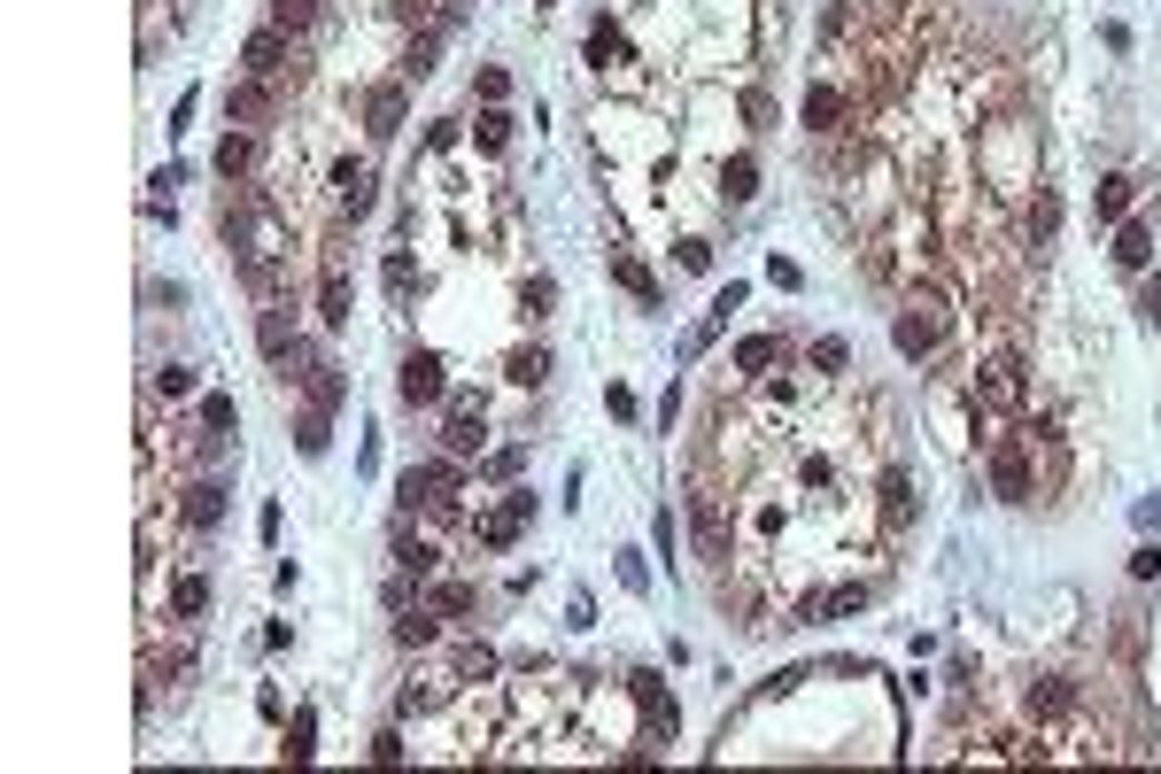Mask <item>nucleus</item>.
Here are the masks:
<instances>
[{
	"label": "nucleus",
	"mask_w": 1161,
	"mask_h": 774,
	"mask_svg": "<svg viewBox=\"0 0 1161 774\" xmlns=\"http://www.w3.org/2000/svg\"><path fill=\"white\" fill-rule=\"evenodd\" d=\"M240 78H264V86H303V62H295V39L279 23L248 31L240 39Z\"/></svg>",
	"instance_id": "nucleus-1"
},
{
	"label": "nucleus",
	"mask_w": 1161,
	"mask_h": 774,
	"mask_svg": "<svg viewBox=\"0 0 1161 774\" xmlns=\"http://www.w3.org/2000/svg\"><path fill=\"white\" fill-rule=\"evenodd\" d=\"M395 395H403L411 411H419V403H442V395H450V364H442V349H403Z\"/></svg>",
	"instance_id": "nucleus-2"
},
{
	"label": "nucleus",
	"mask_w": 1161,
	"mask_h": 774,
	"mask_svg": "<svg viewBox=\"0 0 1161 774\" xmlns=\"http://www.w3.org/2000/svg\"><path fill=\"white\" fill-rule=\"evenodd\" d=\"M992 496L998 503H1030V496H1037V480H1030V442H1022V434L992 442Z\"/></svg>",
	"instance_id": "nucleus-3"
},
{
	"label": "nucleus",
	"mask_w": 1161,
	"mask_h": 774,
	"mask_svg": "<svg viewBox=\"0 0 1161 774\" xmlns=\"http://www.w3.org/2000/svg\"><path fill=\"white\" fill-rule=\"evenodd\" d=\"M891 341H898V356H929L937 341H945V303H906L898 317H891Z\"/></svg>",
	"instance_id": "nucleus-4"
},
{
	"label": "nucleus",
	"mask_w": 1161,
	"mask_h": 774,
	"mask_svg": "<svg viewBox=\"0 0 1161 774\" xmlns=\"http://www.w3.org/2000/svg\"><path fill=\"white\" fill-rule=\"evenodd\" d=\"M628 697L643 705V728H651V744H673V728H681V705H673V689H659V674H628Z\"/></svg>",
	"instance_id": "nucleus-5"
},
{
	"label": "nucleus",
	"mask_w": 1161,
	"mask_h": 774,
	"mask_svg": "<svg viewBox=\"0 0 1161 774\" xmlns=\"http://www.w3.org/2000/svg\"><path fill=\"white\" fill-rule=\"evenodd\" d=\"M403 86H411V78H380V86L364 94V133H372V140H395V133H403V109H411Z\"/></svg>",
	"instance_id": "nucleus-6"
},
{
	"label": "nucleus",
	"mask_w": 1161,
	"mask_h": 774,
	"mask_svg": "<svg viewBox=\"0 0 1161 774\" xmlns=\"http://www.w3.org/2000/svg\"><path fill=\"white\" fill-rule=\"evenodd\" d=\"M481 442H489V411H481L473 395H457V403H450V427H442V450H450V458H481Z\"/></svg>",
	"instance_id": "nucleus-7"
},
{
	"label": "nucleus",
	"mask_w": 1161,
	"mask_h": 774,
	"mask_svg": "<svg viewBox=\"0 0 1161 774\" xmlns=\"http://www.w3.org/2000/svg\"><path fill=\"white\" fill-rule=\"evenodd\" d=\"M225 109H233V125L264 133V117L279 109V86H264V78H233V86H225Z\"/></svg>",
	"instance_id": "nucleus-8"
},
{
	"label": "nucleus",
	"mask_w": 1161,
	"mask_h": 774,
	"mask_svg": "<svg viewBox=\"0 0 1161 774\" xmlns=\"http://www.w3.org/2000/svg\"><path fill=\"white\" fill-rule=\"evenodd\" d=\"M178 519H186L194 535H217V527H225V480H194V488H178Z\"/></svg>",
	"instance_id": "nucleus-9"
},
{
	"label": "nucleus",
	"mask_w": 1161,
	"mask_h": 774,
	"mask_svg": "<svg viewBox=\"0 0 1161 774\" xmlns=\"http://www.w3.org/2000/svg\"><path fill=\"white\" fill-rule=\"evenodd\" d=\"M333 194H341V217H372V202H380V178H372L364 163H333Z\"/></svg>",
	"instance_id": "nucleus-10"
},
{
	"label": "nucleus",
	"mask_w": 1161,
	"mask_h": 774,
	"mask_svg": "<svg viewBox=\"0 0 1161 774\" xmlns=\"http://www.w3.org/2000/svg\"><path fill=\"white\" fill-rule=\"evenodd\" d=\"M1022 705H1030V721H1061V713H1076V682L1069 674H1037L1022 689Z\"/></svg>",
	"instance_id": "nucleus-11"
},
{
	"label": "nucleus",
	"mask_w": 1161,
	"mask_h": 774,
	"mask_svg": "<svg viewBox=\"0 0 1161 774\" xmlns=\"http://www.w3.org/2000/svg\"><path fill=\"white\" fill-rule=\"evenodd\" d=\"M256 349H264L272 364H295V356H303V333H295V317H287V310H264V317H256Z\"/></svg>",
	"instance_id": "nucleus-12"
},
{
	"label": "nucleus",
	"mask_w": 1161,
	"mask_h": 774,
	"mask_svg": "<svg viewBox=\"0 0 1161 774\" xmlns=\"http://www.w3.org/2000/svg\"><path fill=\"white\" fill-rule=\"evenodd\" d=\"M976 403H998V411H1014V403H1022V364H1014V356H992V364H984Z\"/></svg>",
	"instance_id": "nucleus-13"
},
{
	"label": "nucleus",
	"mask_w": 1161,
	"mask_h": 774,
	"mask_svg": "<svg viewBox=\"0 0 1161 774\" xmlns=\"http://www.w3.org/2000/svg\"><path fill=\"white\" fill-rule=\"evenodd\" d=\"M689 519H697V558L728 566V527H720V503H712V496H689Z\"/></svg>",
	"instance_id": "nucleus-14"
},
{
	"label": "nucleus",
	"mask_w": 1161,
	"mask_h": 774,
	"mask_svg": "<svg viewBox=\"0 0 1161 774\" xmlns=\"http://www.w3.org/2000/svg\"><path fill=\"white\" fill-rule=\"evenodd\" d=\"M380 287H387V303H395V310H411V303H419V287H426L419 256H403V248H395V256L380 264Z\"/></svg>",
	"instance_id": "nucleus-15"
},
{
	"label": "nucleus",
	"mask_w": 1161,
	"mask_h": 774,
	"mask_svg": "<svg viewBox=\"0 0 1161 774\" xmlns=\"http://www.w3.org/2000/svg\"><path fill=\"white\" fill-rule=\"evenodd\" d=\"M1131 194H1139V186H1131L1123 170H1108V178L1092 186V225H1123V217H1131Z\"/></svg>",
	"instance_id": "nucleus-16"
},
{
	"label": "nucleus",
	"mask_w": 1161,
	"mask_h": 774,
	"mask_svg": "<svg viewBox=\"0 0 1161 774\" xmlns=\"http://www.w3.org/2000/svg\"><path fill=\"white\" fill-rule=\"evenodd\" d=\"M256 163H264V140H256V133H225V140H217V178H248Z\"/></svg>",
	"instance_id": "nucleus-17"
},
{
	"label": "nucleus",
	"mask_w": 1161,
	"mask_h": 774,
	"mask_svg": "<svg viewBox=\"0 0 1161 774\" xmlns=\"http://www.w3.org/2000/svg\"><path fill=\"white\" fill-rule=\"evenodd\" d=\"M1115 264H1123V272H1147V264H1154V225L1123 217V225H1115Z\"/></svg>",
	"instance_id": "nucleus-18"
},
{
	"label": "nucleus",
	"mask_w": 1161,
	"mask_h": 774,
	"mask_svg": "<svg viewBox=\"0 0 1161 774\" xmlns=\"http://www.w3.org/2000/svg\"><path fill=\"white\" fill-rule=\"evenodd\" d=\"M859 605H867V589H859V581H844V589H821V597H806V605H798V619H852Z\"/></svg>",
	"instance_id": "nucleus-19"
},
{
	"label": "nucleus",
	"mask_w": 1161,
	"mask_h": 774,
	"mask_svg": "<svg viewBox=\"0 0 1161 774\" xmlns=\"http://www.w3.org/2000/svg\"><path fill=\"white\" fill-rule=\"evenodd\" d=\"M279 760H287V767H311V760H318V713H311V705L287 721V744H279Z\"/></svg>",
	"instance_id": "nucleus-20"
},
{
	"label": "nucleus",
	"mask_w": 1161,
	"mask_h": 774,
	"mask_svg": "<svg viewBox=\"0 0 1161 774\" xmlns=\"http://www.w3.org/2000/svg\"><path fill=\"white\" fill-rule=\"evenodd\" d=\"M906 519H914V480H906V472H898V464H891V472H883V527H891V535H898V527H906Z\"/></svg>",
	"instance_id": "nucleus-21"
},
{
	"label": "nucleus",
	"mask_w": 1161,
	"mask_h": 774,
	"mask_svg": "<svg viewBox=\"0 0 1161 774\" xmlns=\"http://www.w3.org/2000/svg\"><path fill=\"white\" fill-rule=\"evenodd\" d=\"M1053 233H1061V194H1053V186H1037V194H1030V241H1037V248H1053Z\"/></svg>",
	"instance_id": "nucleus-22"
},
{
	"label": "nucleus",
	"mask_w": 1161,
	"mask_h": 774,
	"mask_svg": "<svg viewBox=\"0 0 1161 774\" xmlns=\"http://www.w3.org/2000/svg\"><path fill=\"white\" fill-rule=\"evenodd\" d=\"M395 566H403V574H419V581L434 574V542H426V535H411V519L395 527Z\"/></svg>",
	"instance_id": "nucleus-23"
},
{
	"label": "nucleus",
	"mask_w": 1161,
	"mask_h": 774,
	"mask_svg": "<svg viewBox=\"0 0 1161 774\" xmlns=\"http://www.w3.org/2000/svg\"><path fill=\"white\" fill-rule=\"evenodd\" d=\"M612 280H620V287H628V295H636L643 310H666V303H659V280H651V272H643L636 256H612Z\"/></svg>",
	"instance_id": "nucleus-24"
},
{
	"label": "nucleus",
	"mask_w": 1161,
	"mask_h": 774,
	"mask_svg": "<svg viewBox=\"0 0 1161 774\" xmlns=\"http://www.w3.org/2000/svg\"><path fill=\"white\" fill-rule=\"evenodd\" d=\"M170 613H178V619H201V613H209V581H201V574H178V581H170Z\"/></svg>",
	"instance_id": "nucleus-25"
},
{
	"label": "nucleus",
	"mask_w": 1161,
	"mask_h": 774,
	"mask_svg": "<svg viewBox=\"0 0 1161 774\" xmlns=\"http://www.w3.org/2000/svg\"><path fill=\"white\" fill-rule=\"evenodd\" d=\"M434 619H442V613H403V619H395V643H403V650H434V643H442V627H434Z\"/></svg>",
	"instance_id": "nucleus-26"
},
{
	"label": "nucleus",
	"mask_w": 1161,
	"mask_h": 774,
	"mask_svg": "<svg viewBox=\"0 0 1161 774\" xmlns=\"http://www.w3.org/2000/svg\"><path fill=\"white\" fill-rule=\"evenodd\" d=\"M836 117H844V94H836V86H814V94H806V133H836Z\"/></svg>",
	"instance_id": "nucleus-27"
},
{
	"label": "nucleus",
	"mask_w": 1161,
	"mask_h": 774,
	"mask_svg": "<svg viewBox=\"0 0 1161 774\" xmlns=\"http://www.w3.org/2000/svg\"><path fill=\"white\" fill-rule=\"evenodd\" d=\"M503 372H511L519 388H542V380H550V349H534V341H527V349H511V364H503Z\"/></svg>",
	"instance_id": "nucleus-28"
},
{
	"label": "nucleus",
	"mask_w": 1161,
	"mask_h": 774,
	"mask_svg": "<svg viewBox=\"0 0 1161 774\" xmlns=\"http://www.w3.org/2000/svg\"><path fill=\"white\" fill-rule=\"evenodd\" d=\"M473 140H481V155H503V148H511V117H503V101H489V109H481Z\"/></svg>",
	"instance_id": "nucleus-29"
},
{
	"label": "nucleus",
	"mask_w": 1161,
	"mask_h": 774,
	"mask_svg": "<svg viewBox=\"0 0 1161 774\" xmlns=\"http://www.w3.org/2000/svg\"><path fill=\"white\" fill-rule=\"evenodd\" d=\"M434 62H442V31H419V39L403 47V78H426Z\"/></svg>",
	"instance_id": "nucleus-30"
},
{
	"label": "nucleus",
	"mask_w": 1161,
	"mask_h": 774,
	"mask_svg": "<svg viewBox=\"0 0 1161 774\" xmlns=\"http://www.w3.org/2000/svg\"><path fill=\"white\" fill-rule=\"evenodd\" d=\"M720 194H728V202H751V194H759V163H751V155H736V163L720 170Z\"/></svg>",
	"instance_id": "nucleus-31"
},
{
	"label": "nucleus",
	"mask_w": 1161,
	"mask_h": 774,
	"mask_svg": "<svg viewBox=\"0 0 1161 774\" xmlns=\"http://www.w3.org/2000/svg\"><path fill=\"white\" fill-rule=\"evenodd\" d=\"M775 356H783V341H775V333H751V341H736V372H767Z\"/></svg>",
	"instance_id": "nucleus-32"
},
{
	"label": "nucleus",
	"mask_w": 1161,
	"mask_h": 774,
	"mask_svg": "<svg viewBox=\"0 0 1161 774\" xmlns=\"http://www.w3.org/2000/svg\"><path fill=\"white\" fill-rule=\"evenodd\" d=\"M272 23H279L287 39H303V31L318 23V0H272Z\"/></svg>",
	"instance_id": "nucleus-33"
},
{
	"label": "nucleus",
	"mask_w": 1161,
	"mask_h": 774,
	"mask_svg": "<svg viewBox=\"0 0 1161 774\" xmlns=\"http://www.w3.org/2000/svg\"><path fill=\"white\" fill-rule=\"evenodd\" d=\"M326 411H318V403H311V411H303V419H295V450H303V458H326Z\"/></svg>",
	"instance_id": "nucleus-34"
},
{
	"label": "nucleus",
	"mask_w": 1161,
	"mask_h": 774,
	"mask_svg": "<svg viewBox=\"0 0 1161 774\" xmlns=\"http://www.w3.org/2000/svg\"><path fill=\"white\" fill-rule=\"evenodd\" d=\"M558 310V280H519V317H550Z\"/></svg>",
	"instance_id": "nucleus-35"
},
{
	"label": "nucleus",
	"mask_w": 1161,
	"mask_h": 774,
	"mask_svg": "<svg viewBox=\"0 0 1161 774\" xmlns=\"http://www.w3.org/2000/svg\"><path fill=\"white\" fill-rule=\"evenodd\" d=\"M589 62L604 70V62H628V39H620V23H597L589 31Z\"/></svg>",
	"instance_id": "nucleus-36"
},
{
	"label": "nucleus",
	"mask_w": 1161,
	"mask_h": 774,
	"mask_svg": "<svg viewBox=\"0 0 1161 774\" xmlns=\"http://www.w3.org/2000/svg\"><path fill=\"white\" fill-rule=\"evenodd\" d=\"M240 427V403L233 395H201V434H233Z\"/></svg>",
	"instance_id": "nucleus-37"
},
{
	"label": "nucleus",
	"mask_w": 1161,
	"mask_h": 774,
	"mask_svg": "<svg viewBox=\"0 0 1161 774\" xmlns=\"http://www.w3.org/2000/svg\"><path fill=\"white\" fill-rule=\"evenodd\" d=\"M496 674V650L489 643H457V682H489Z\"/></svg>",
	"instance_id": "nucleus-38"
},
{
	"label": "nucleus",
	"mask_w": 1161,
	"mask_h": 774,
	"mask_svg": "<svg viewBox=\"0 0 1161 774\" xmlns=\"http://www.w3.org/2000/svg\"><path fill=\"white\" fill-rule=\"evenodd\" d=\"M318 317H326V325H348V280H341V272H326V287H318Z\"/></svg>",
	"instance_id": "nucleus-39"
},
{
	"label": "nucleus",
	"mask_w": 1161,
	"mask_h": 774,
	"mask_svg": "<svg viewBox=\"0 0 1161 774\" xmlns=\"http://www.w3.org/2000/svg\"><path fill=\"white\" fill-rule=\"evenodd\" d=\"M473 542H481V550H511V542H519V519H511V511L481 519V527H473Z\"/></svg>",
	"instance_id": "nucleus-40"
},
{
	"label": "nucleus",
	"mask_w": 1161,
	"mask_h": 774,
	"mask_svg": "<svg viewBox=\"0 0 1161 774\" xmlns=\"http://www.w3.org/2000/svg\"><path fill=\"white\" fill-rule=\"evenodd\" d=\"M395 503H403V519H411L419 503H434V488H426V464H411V472L395 480Z\"/></svg>",
	"instance_id": "nucleus-41"
},
{
	"label": "nucleus",
	"mask_w": 1161,
	"mask_h": 774,
	"mask_svg": "<svg viewBox=\"0 0 1161 774\" xmlns=\"http://www.w3.org/2000/svg\"><path fill=\"white\" fill-rule=\"evenodd\" d=\"M519 464H527V450H519V442H503V450L481 458V480H519Z\"/></svg>",
	"instance_id": "nucleus-42"
},
{
	"label": "nucleus",
	"mask_w": 1161,
	"mask_h": 774,
	"mask_svg": "<svg viewBox=\"0 0 1161 774\" xmlns=\"http://www.w3.org/2000/svg\"><path fill=\"white\" fill-rule=\"evenodd\" d=\"M473 605H481V597H473L465 581H442V589H434V613H442V619H465Z\"/></svg>",
	"instance_id": "nucleus-43"
},
{
	"label": "nucleus",
	"mask_w": 1161,
	"mask_h": 774,
	"mask_svg": "<svg viewBox=\"0 0 1161 774\" xmlns=\"http://www.w3.org/2000/svg\"><path fill=\"white\" fill-rule=\"evenodd\" d=\"M844 364H852V341H844V333H821V341H814V372H844Z\"/></svg>",
	"instance_id": "nucleus-44"
},
{
	"label": "nucleus",
	"mask_w": 1161,
	"mask_h": 774,
	"mask_svg": "<svg viewBox=\"0 0 1161 774\" xmlns=\"http://www.w3.org/2000/svg\"><path fill=\"white\" fill-rule=\"evenodd\" d=\"M156 395H164V403L194 395V372H186V364H164V372H156Z\"/></svg>",
	"instance_id": "nucleus-45"
},
{
	"label": "nucleus",
	"mask_w": 1161,
	"mask_h": 774,
	"mask_svg": "<svg viewBox=\"0 0 1161 774\" xmlns=\"http://www.w3.org/2000/svg\"><path fill=\"white\" fill-rule=\"evenodd\" d=\"M403 752H411L403 728H380V736H372V760H380V767H403Z\"/></svg>",
	"instance_id": "nucleus-46"
},
{
	"label": "nucleus",
	"mask_w": 1161,
	"mask_h": 774,
	"mask_svg": "<svg viewBox=\"0 0 1161 774\" xmlns=\"http://www.w3.org/2000/svg\"><path fill=\"white\" fill-rule=\"evenodd\" d=\"M620 589H636V597H643V589H651V566H643V558H636V550H620Z\"/></svg>",
	"instance_id": "nucleus-47"
},
{
	"label": "nucleus",
	"mask_w": 1161,
	"mask_h": 774,
	"mask_svg": "<svg viewBox=\"0 0 1161 774\" xmlns=\"http://www.w3.org/2000/svg\"><path fill=\"white\" fill-rule=\"evenodd\" d=\"M844 23H852V8H844V0H829V8H821V47H836V39H844Z\"/></svg>",
	"instance_id": "nucleus-48"
},
{
	"label": "nucleus",
	"mask_w": 1161,
	"mask_h": 774,
	"mask_svg": "<svg viewBox=\"0 0 1161 774\" xmlns=\"http://www.w3.org/2000/svg\"><path fill=\"white\" fill-rule=\"evenodd\" d=\"M1161 574V550L1154 542H1139V550H1131V581H1154Z\"/></svg>",
	"instance_id": "nucleus-49"
},
{
	"label": "nucleus",
	"mask_w": 1161,
	"mask_h": 774,
	"mask_svg": "<svg viewBox=\"0 0 1161 774\" xmlns=\"http://www.w3.org/2000/svg\"><path fill=\"white\" fill-rule=\"evenodd\" d=\"M473 94H481V101H503V94H511V78H503L496 62H489V70H481V78H473Z\"/></svg>",
	"instance_id": "nucleus-50"
},
{
	"label": "nucleus",
	"mask_w": 1161,
	"mask_h": 774,
	"mask_svg": "<svg viewBox=\"0 0 1161 774\" xmlns=\"http://www.w3.org/2000/svg\"><path fill=\"white\" fill-rule=\"evenodd\" d=\"M744 117H751V133H767V125H775V101H767V94H744Z\"/></svg>",
	"instance_id": "nucleus-51"
},
{
	"label": "nucleus",
	"mask_w": 1161,
	"mask_h": 774,
	"mask_svg": "<svg viewBox=\"0 0 1161 774\" xmlns=\"http://www.w3.org/2000/svg\"><path fill=\"white\" fill-rule=\"evenodd\" d=\"M426 705H434V689H426V682H411V689L395 697V713H403V721H411V713H426Z\"/></svg>",
	"instance_id": "nucleus-52"
},
{
	"label": "nucleus",
	"mask_w": 1161,
	"mask_h": 774,
	"mask_svg": "<svg viewBox=\"0 0 1161 774\" xmlns=\"http://www.w3.org/2000/svg\"><path fill=\"white\" fill-rule=\"evenodd\" d=\"M681 272H712V248L705 241H681Z\"/></svg>",
	"instance_id": "nucleus-53"
},
{
	"label": "nucleus",
	"mask_w": 1161,
	"mask_h": 774,
	"mask_svg": "<svg viewBox=\"0 0 1161 774\" xmlns=\"http://www.w3.org/2000/svg\"><path fill=\"white\" fill-rule=\"evenodd\" d=\"M411 581H419V574H395V581H387V613H411Z\"/></svg>",
	"instance_id": "nucleus-54"
},
{
	"label": "nucleus",
	"mask_w": 1161,
	"mask_h": 774,
	"mask_svg": "<svg viewBox=\"0 0 1161 774\" xmlns=\"http://www.w3.org/2000/svg\"><path fill=\"white\" fill-rule=\"evenodd\" d=\"M651 542H659V558H673V511H659V519H651Z\"/></svg>",
	"instance_id": "nucleus-55"
},
{
	"label": "nucleus",
	"mask_w": 1161,
	"mask_h": 774,
	"mask_svg": "<svg viewBox=\"0 0 1161 774\" xmlns=\"http://www.w3.org/2000/svg\"><path fill=\"white\" fill-rule=\"evenodd\" d=\"M1139 317H1147V325H1161V280L1147 287V295H1139Z\"/></svg>",
	"instance_id": "nucleus-56"
}]
</instances>
